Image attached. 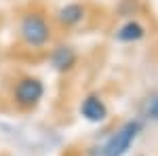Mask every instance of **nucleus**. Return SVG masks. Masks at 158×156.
Instances as JSON below:
<instances>
[{
    "instance_id": "obj_3",
    "label": "nucleus",
    "mask_w": 158,
    "mask_h": 156,
    "mask_svg": "<svg viewBox=\"0 0 158 156\" xmlns=\"http://www.w3.org/2000/svg\"><path fill=\"white\" fill-rule=\"evenodd\" d=\"M44 97V82L36 76H23L13 86V99L21 110H32Z\"/></svg>"
},
{
    "instance_id": "obj_8",
    "label": "nucleus",
    "mask_w": 158,
    "mask_h": 156,
    "mask_svg": "<svg viewBox=\"0 0 158 156\" xmlns=\"http://www.w3.org/2000/svg\"><path fill=\"white\" fill-rule=\"evenodd\" d=\"M146 118L158 120V95H154V97H152V99L146 103Z\"/></svg>"
},
{
    "instance_id": "obj_7",
    "label": "nucleus",
    "mask_w": 158,
    "mask_h": 156,
    "mask_svg": "<svg viewBox=\"0 0 158 156\" xmlns=\"http://www.w3.org/2000/svg\"><path fill=\"white\" fill-rule=\"evenodd\" d=\"M143 36H146V27L139 23V21H135V19L122 23L116 30V40L118 42H137V40H141Z\"/></svg>"
},
{
    "instance_id": "obj_4",
    "label": "nucleus",
    "mask_w": 158,
    "mask_h": 156,
    "mask_svg": "<svg viewBox=\"0 0 158 156\" xmlns=\"http://www.w3.org/2000/svg\"><path fill=\"white\" fill-rule=\"evenodd\" d=\"M80 116L85 120H89V122H95V124L97 122H103V120L108 118V106H106V101L99 95L91 93L80 103Z\"/></svg>"
},
{
    "instance_id": "obj_6",
    "label": "nucleus",
    "mask_w": 158,
    "mask_h": 156,
    "mask_svg": "<svg viewBox=\"0 0 158 156\" xmlns=\"http://www.w3.org/2000/svg\"><path fill=\"white\" fill-rule=\"evenodd\" d=\"M86 15V9L80 4V2H68V4H63L59 11H57V21L61 25H65V27H72V25H78L82 19H85Z\"/></svg>"
},
{
    "instance_id": "obj_5",
    "label": "nucleus",
    "mask_w": 158,
    "mask_h": 156,
    "mask_svg": "<svg viewBox=\"0 0 158 156\" xmlns=\"http://www.w3.org/2000/svg\"><path fill=\"white\" fill-rule=\"evenodd\" d=\"M78 61V55L72 47L68 44H59L51 51V65L57 70V72H70Z\"/></svg>"
},
{
    "instance_id": "obj_2",
    "label": "nucleus",
    "mask_w": 158,
    "mask_h": 156,
    "mask_svg": "<svg viewBox=\"0 0 158 156\" xmlns=\"http://www.w3.org/2000/svg\"><path fill=\"white\" fill-rule=\"evenodd\" d=\"M19 36L27 47L40 48L51 40V23L42 13L30 11L19 19Z\"/></svg>"
},
{
    "instance_id": "obj_1",
    "label": "nucleus",
    "mask_w": 158,
    "mask_h": 156,
    "mask_svg": "<svg viewBox=\"0 0 158 156\" xmlns=\"http://www.w3.org/2000/svg\"><path fill=\"white\" fill-rule=\"evenodd\" d=\"M143 131V122L139 118L127 120L114 133H110L108 139L97 148V156H124L131 145L135 144V139L139 137V133Z\"/></svg>"
}]
</instances>
